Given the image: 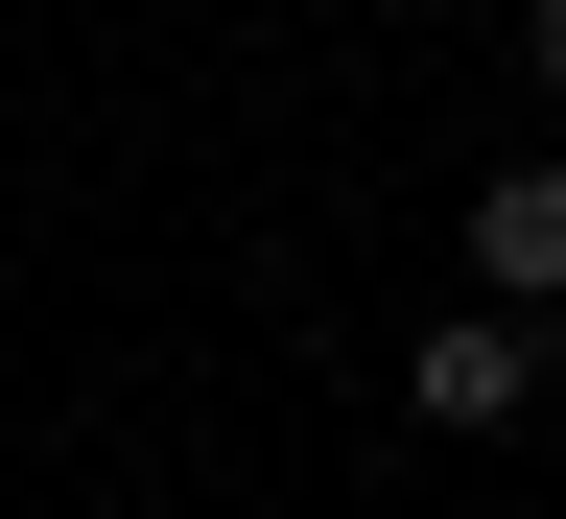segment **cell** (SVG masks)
Instances as JSON below:
<instances>
[{"mask_svg": "<svg viewBox=\"0 0 566 519\" xmlns=\"http://www.w3.org/2000/svg\"><path fill=\"white\" fill-rule=\"evenodd\" d=\"M401 402H424V425H520V402H543V308H495V283H472V308L401 354Z\"/></svg>", "mask_w": 566, "mask_h": 519, "instance_id": "6da1fadb", "label": "cell"}, {"mask_svg": "<svg viewBox=\"0 0 566 519\" xmlns=\"http://www.w3.org/2000/svg\"><path fill=\"white\" fill-rule=\"evenodd\" d=\"M472 283L495 308H566V166H472Z\"/></svg>", "mask_w": 566, "mask_h": 519, "instance_id": "7a4b0ae2", "label": "cell"}, {"mask_svg": "<svg viewBox=\"0 0 566 519\" xmlns=\"http://www.w3.org/2000/svg\"><path fill=\"white\" fill-rule=\"evenodd\" d=\"M520 71H543V95H566V0H543V24H520Z\"/></svg>", "mask_w": 566, "mask_h": 519, "instance_id": "3957f363", "label": "cell"}]
</instances>
